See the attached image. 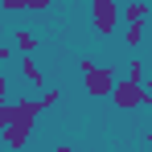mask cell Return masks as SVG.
<instances>
[{"label":"cell","instance_id":"cell-13","mask_svg":"<svg viewBox=\"0 0 152 152\" xmlns=\"http://www.w3.org/2000/svg\"><path fill=\"white\" fill-rule=\"evenodd\" d=\"M12 58H17V50H12V45H0V62H12Z\"/></svg>","mask_w":152,"mask_h":152},{"label":"cell","instance_id":"cell-2","mask_svg":"<svg viewBox=\"0 0 152 152\" xmlns=\"http://www.w3.org/2000/svg\"><path fill=\"white\" fill-rule=\"evenodd\" d=\"M91 21L99 37H111L119 29V0H91Z\"/></svg>","mask_w":152,"mask_h":152},{"label":"cell","instance_id":"cell-4","mask_svg":"<svg viewBox=\"0 0 152 152\" xmlns=\"http://www.w3.org/2000/svg\"><path fill=\"white\" fill-rule=\"evenodd\" d=\"M37 115H41V103L37 99H21L12 103V115H8V124L12 127H25V132H33V124H37Z\"/></svg>","mask_w":152,"mask_h":152},{"label":"cell","instance_id":"cell-6","mask_svg":"<svg viewBox=\"0 0 152 152\" xmlns=\"http://www.w3.org/2000/svg\"><path fill=\"white\" fill-rule=\"evenodd\" d=\"M12 50L21 53V58H33V50H37V33H33V29H17V33H12Z\"/></svg>","mask_w":152,"mask_h":152},{"label":"cell","instance_id":"cell-12","mask_svg":"<svg viewBox=\"0 0 152 152\" xmlns=\"http://www.w3.org/2000/svg\"><path fill=\"white\" fill-rule=\"evenodd\" d=\"M4 12H25V0H0Z\"/></svg>","mask_w":152,"mask_h":152},{"label":"cell","instance_id":"cell-7","mask_svg":"<svg viewBox=\"0 0 152 152\" xmlns=\"http://www.w3.org/2000/svg\"><path fill=\"white\" fill-rule=\"evenodd\" d=\"M21 74H25V82H29V86H37V91L45 86V74H41V66H37L33 58H25V62H21Z\"/></svg>","mask_w":152,"mask_h":152},{"label":"cell","instance_id":"cell-3","mask_svg":"<svg viewBox=\"0 0 152 152\" xmlns=\"http://www.w3.org/2000/svg\"><path fill=\"white\" fill-rule=\"evenodd\" d=\"M111 103L119 111H140L144 107V82H132V78H119L115 91H111Z\"/></svg>","mask_w":152,"mask_h":152},{"label":"cell","instance_id":"cell-17","mask_svg":"<svg viewBox=\"0 0 152 152\" xmlns=\"http://www.w3.org/2000/svg\"><path fill=\"white\" fill-rule=\"evenodd\" d=\"M148 148H152V132H148Z\"/></svg>","mask_w":152,"mask_h":152},{"label":"cell","instance_id":"cell-1","mask_svg":"<svg viewBox=\"0 0 152 152\" xmlns=\"http://www.w3.org/2000/svg\"><path fill=\"white\" fill-rule=\"evenodd\" d=\"M78 70H82V86H86L91 99H111V91H115V82H119V70H115V66L95 62V58H82Z\"/></svg>","mask_w":152,"mask_h":152},{"label":"cell","instance_id":"cell-9","mask_svg":"<svg viewBox=\"0 0 152 152\" xmlns=\"http://www.w3.org/2000/svg\"><path fill=\"white\" fill-rule=\"evenodd\" d=\"M127 78H132V82H148V66H144L140 58H132V62H127Z\"/></svg>","mask_w":152,"mask_h":152},{"label":"cell","instance_id":"cell-18","mask_svg":"<svg viewBox=\"0 0 152 152\" xmlns=\"http://www.w3.org/2000/svg\"><path fill=\"white\" fill-rule=\"evenodd\" d=\"M74 152H78V148H74ZM91 152H103V148H91Z\"/></svg>","mask_w":152,"mask_h":152},{"label":"cell","instance_id":"cell-5","mask_svg":"<svg viewBox=\"0 0 152 152\" xmlns=\"http://www.w3.org/2000/svg\"><path fill=\"white\" fill-rule=\"evenodd\" d=\"M119 17H124L127 25H144L148 21V0H127L124 8H119Z\"/></svg>","mask_w":152,"mask_h":152},{"label":"cell","instance_id":"cell-14","mask_svg":"<svg viewBox=\"0 0 152 152\" xmlns=\"http://www.w3.org/2000/svg\"><path fill=\"white\" fill-rule=\"evenodd\" d=\"M0 103H8V78L0 74Z\"/></svg>","mask_w":152,"mask_h":152},{"label":"cell","instance_id":"cell-8","mask_svg":"<svg viewBox=\"0 0 152 152\" xmlns=\"http://www.w3.org/2000/svg\"><path fill=\"white\" fill-rule=\"evenodd\" d=\"M144 37H148V25H127L124 29V45H127V50H140Z\"/></svg>","mask_w":152,"mask_h":152},{"label":"cell","instance_id":"cell-11","mask_svg":"<svg viewBox=\"0 0 152 152\" xmlns=\"http://www.w3.org/2000/svg\"><path fill=\"white\" fill-rule=\"evenodd\" d=\"M53 0H25V12H45Z\"/></svg>","mask_w":152,"mask_h":152},{"label":"cell","instance_id":"cell-16","mask_svg":"<svg viewBox=\"0 0 152 152\" xmlns=\"http://www.w3.org/2000/svg\"><path fill=\"white\" fill-rule=\"evenodd\" d=\"M0 144H4V124H0Z\"/></svg>","mask_w":152,"mask_h":152},{"label":"cell","instance_id":"cell-15","mask_svg":"<svg viewBox=\"0 0 152 152\" xmlns=\"http://www.w3.org/2000/svg\"><path fill=\"white\" fill-rule=\"evenodd\" d=\"M144 107H152V78L144 82Z\"/></svg>","mask_w":152,"mask_h":152},{"label":"cell","instance_id":"cell-10","mask_svg":"<svg viewBox=\"0 0 152 152\" xmlns=\"http://www.w3.org/2000/svg\"><path fill=\"white\" fill-rule=\"evenodd\" d=\"M58 95H62V91H41V99H37V103H41V111H50L53 103H58Z\"/></svg>","mask_w":152,"mask_h":152}]
</instances>
